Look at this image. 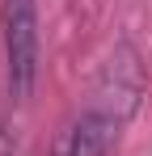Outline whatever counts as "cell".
Segmentation results:
<instances>
[{
    "instance_id": "1",
    "label": "cell",
    "mask_w": 152,
    "mask_h": 156,
    "mask_svg": "<svg viewBox=\"0 0 152 156\" xmlns=\"http://www.w3.org/2000/svg\"><path fill=\"white\" fill-rule=\"evenodd\" d=\"M0 30H4L9 97L13 101H25L34 93V80H38V4L34 0H4Z\"/></svg>"
},
{
    "instance_id": "2",
    "label": "cell",
    "mask_w": 152,
    "mask_h": 156,
    "mask_svg": "<svg viewBox=\"0 0 152 156\" xmlns=\"http://www.w3.org/2000/svg\"><path fill=\"white\" fill-rule=\"evenodd\" d=\"M114 118H106L101 110H89L80 122H76L72 139H68V152L63 156H106L110 152V135H114Z\"/></svg>"
},
{
    "instance_id": "3",
    "label": "cell",
    "mask_w": 152,
    "mask_h": 156,
    "mask_svg": "<svg viewBox=\"0 0 152 156\" xmlns=\"http://www.w3.org/2000/svg\"><path fill=\"white\" fill-rule=\"evenodd\" d=\"M0 156H13V139H9L4 127H0Z\"/></svg>"
}]
</instances>
